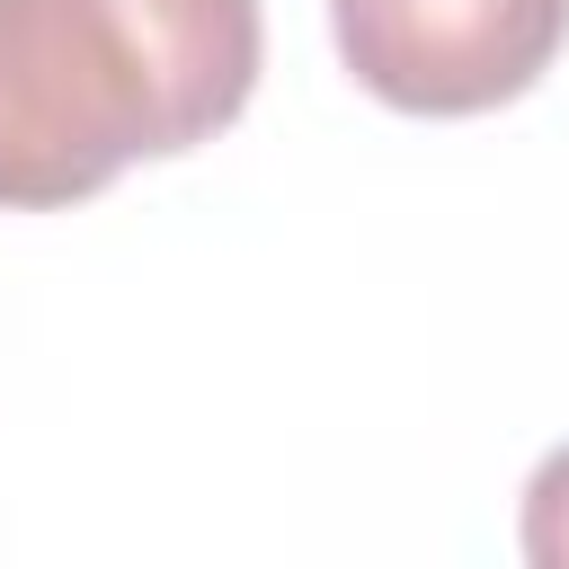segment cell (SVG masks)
I'll return each mask as SVG.
<instances>
[{"label": "cell", "instance_id": "7a4b0ae2", "mask_svg": "<svg viewBox=\"0 0 569 569\" xmlns=\"http://www.w3.org/2000/svg\"><path fill=\"white\" fill-rule=\"evenodd\" d=\"M329 36L365 98L400 116H489L560 62L569 0H329Z\"/></svg>", "mask_w": 569, "mask_h": 569}, {"label": "cell", "instance_id": "3957f363", "mask_svg": "<svg viewBox=\"0 0 569 569\" xmlns=\"http://www.w3.org/2000/svg\"><path fill=\"white\" fill-rule=\"evenodd\" d=\"M525 560L533 569H569V445L533 462L525 480Z\"/></svg>", "mask_w": 569, "mask_h": 569}, {"label": "cell", "instance_id": "6da1fadb", "mask_svg": "<svg viewBox=\"0 0 569 569\" xmlns=\"http://www.w3.org/2000/svg\"><path fill=\"white\" fill-rule=\"evenodd\" d=\"M258 62V0H0V204L62 213L213 142Z\"/></svg>", "mask_w": 569, "mask_h": 569}]
</instances>
